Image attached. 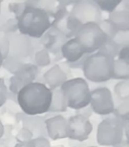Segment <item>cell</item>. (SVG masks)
<instances>
[{"mask_svg":"<svg viewBox=\"0 0 129 147\" xmlns=\"http://www.w3.org/2000/svg\"><path fill=\"white\" fill-rule=\"evenodd\" d=\"M17 102L22 112L29 116L49 112L51 101V90L43 83L33 82L18 92Z\"/></svg>","mask_w":129,"mask_h":147,"instance_id":"6da1fadb","label":"cell"},{"mask_svg":"<svg viewBox=\"0 0 129 147\" xmlns=\"http://www.w3.org/2000/svg\"><path fill=\"white\" fill-rule=\"evenodd\" d=\"M51 27V16L36 7L26 5L17 18L19 33L27 37L41 38Z\"/></svg>","mask_w":129,"mask_h":147,"instance_id":"7a4b0ae2","label":"cell"},{"mask_svg":"<svg viewBox=\"0 0 129 147\" xmlns=\"http://www.w3.org/2000/svg\"><path fill=\"white\" fill-rule=\"evenodd\" d=\"M102 20V12L95 0L75 1L69 13V28L75 36L77 30L87 23L99 24Z\"/></svg>","mask_w":129,"mask_h":147,"instance_id":"3957f363","label":"cell"},{"mask_svg":"<svg viewBox=\"0 0 129 147\" xmlns=\"http://www.w3.org/2000/svg\"><path fill=\"white\" fill-rule=\"evenodd\" d=\"M114 59L100 53L85 57L83 73L85 78L93 83H104L112 79Z\"/></svg>","mask_w":129,"mask_h":147,"instance_id":"277c9868","label":"cell"},{"mask_svg":"<svg viewBox=\"0 0 129 147\" xmlns=\"http://www.w3.org/2000/svg\"><path fill=\"white\" fill-rule=\"evenodd\" d=\"M59 89L65 98L67 108L81 110L90 105L91 91L84 79L74 78L67 80Z\"/></svg>","mask_w":129,"mask_h":147,"instance_id":"5b68a950","label":"cell"},{"mask_svg":"<svg viewBox=\"0 0 129 147\" xmlns=\"http://www.w3.org/2000/svg\"><path fill=\"white\" fill-rule=\"evenodd\" d=\"M124 123L116 116L105 118L97 128V142L101 146H115L123 141Z\"/></svg>","mask_w":129,"mask_h":147,"instance_id":"8992f818","label":"cell"},{"mask_svg":"<svg viewBox=\"0 0 129 147\" xmlns=\"http://www.w3.org/2000/svg\"><path fill=\"white\" fill-rule=\"evenodd\" d=\"M74 37L85 55H92L95 51H98L107 40L105 34L96 23H87L82 25L77 30Z\"/></svg>","mask_w":129,"mask_h":147,"instance_id":"52a82bcc","label":"cell"},{"mask_svg":"<svg viewBox=\"0 0 129 147\" xmlns=\"http://www.w3.org/2000/svg\"><path fill=\"white\" fill-rule=\"evenodd\" d=\"M90 106L93 112L98 115L104 116L113 113L115 104L111 91L106 87H100L91 91Z\"/></svg>","mask_w":129,"mask_h":147,"instance_id":"ba28073f","label":"cell"},{"mask_svg":"<svg viewBox=\"0 0 129 147\" xmlns=\"http://www.w3.org/2000/svg\"><path fill=\"white\" fill-rule=\"evenodd\" d=\"M5 35L9 41V53L7 57L24 61L32 53L33 47L31 40L19 32H12Z\"/></svg>","mask_w":129,"mask_h":147,"instance_id":"9c48e42d","label":"cell"},{"mask_svg":"<svg viewBox=\"0 0 129 147\" xmlns=\"http://www.w3.org/2000/svg\"><path fill=\"white\" fill-rule=\"evenodd\" d=\"M68 122V138L77 141H85L92 133L93 126L89 118L80 114L74 115L67 120Z\"/></svg>","mask_w":129,"mask_h":147,"instance_id":"30bf717a","label":"cell"},{"mask_svg":"<svg viewBox=\"0 0 129 147\" xmlns=\"http://www.w3.org/2000/svg\"><path fill=\"white\" fill-rule=\"evenodd\" d=\"M37 71L38 69L35 65L25 63L20 71L11 77L8 91H11L13 94L17 95L23 87L33 83L37 76Z\"/></svg>","mask_w":129,"mask_h":147,"instance_id":"8fae6325","label":"cell"},{"mask_svg":"<svg viewBox=\"0 0 129 147\" xmlns=\"http://www.w3.org/2000/svg\"><path fill=\"white\" fill-rule=\"evenodd\" d=\"M45 128L51 140L68 138V122L61 115H57L45 121Z\"/></svg>","mask_w":129,"mask_h":147,"instance_id":"7c38bea8","label":"cell"},{"mask_svg":"<svg viewBox=\"0 0 129 147\" xmlns=\"http://www.w3.org/2000/svg\"><path fill=\"white\" fill-rule=\"evenodd\" d=\"M43 80L45 82V86L49 88L51 90L53 89H59L61 87V85L66 82L67 79V74L61 67L59 65H55L45 71L43 75Z\"/></svg>","mask_w":129,"mask_h":147,"instance_id":"4fadbf2b","label":"cell"},{"mask_svg":"<svg viewBox=\"0 0 129 147\" xmlns=\"http://www.w3.org/2000/svg\"><path fill=\"white\" fill-rule=\"evenodd\" d=\"M61 53L63 59L71 63H77L85 57V53L81 49L80 45L75 39V37L70 38L63 43V47H61Z\"/></svg>","mask_w":129,"mask_h":147,"instance_id":"5bb4252c","label":"cell"},{"mask_svg":"<svg viewBox=\"0 0 129 147\" xmlns=\"http://www.w3.org/2000/svg\"><path fill=\"white\" fill-rule=\"evenodd\" d=\"M43 38V43L45 45V49L49 53L51 51V53H55L57 51H61V47H63V43L66 42L67 37L61 34V33H59V31H57L55 29L51 27L45 33Z\"/></svg>","mask_w":129,"mask_h":147,"instance_id":"9a60e30c","label":"cell"},{"mask_svg":"<svg viewBox=\"0 0 129 147\" xmlns=\"http://www.w3.org/2000/svg\"><path fill=\"white\" fill-rule=\"evenodd\" d=\"M108 19L115 25L118 31L128 32L129 30V7L116 9L109 13Z\"/></svg>","mask_w":129,"mask_h":147,"instance_id":"2e32d148","label":"cell"},{"mask_svg":"<svg viewBox=\"0 0 129 147\" xmlns=\"http://www.w3.org/2000/svg\"><path fill=\"white\" fill-rule=\"evenodd\" d=\"M67 110V105L65 102L61 89L51 90V101L49 112H65Z\"/></svg>","mask_w":129,"mask_h":147,"instance_id":"e0dca14e","label":"cell"},{"mask_svg":"<svg viewBox=\"0 0 129 147\" xmlns=\"http://www.w3.org/2000/svg\"><path fill=\"white\" fill-rule=\"evenodd\" d=\"M112 79L116 80H129V61L114 59Z\"/></svg>","mask_w":129,"mask_h":147,"instance_id":"ac0fdd59","label":"cell"},{"mask_svg":"<svg viewBox=\"0 0 129 147\" xmlns=\"http://www.w3.org/2000/svg\"><path fill=\"white\" fill-rule=\"evenodd\" d=\"M26 5H29V6H33L36 7V8L41 9V10L47 12L49 16H53L55 15V13L57 12V5H59V2H55V1H26L25 2Z\"/></svg>","mask_w":129,"mask_h":147,"instance_id":"d6986e66","label":"cell"},{"mask_svg":"<svg viewBox=\"0 0 129 147\" xmlns=\"http://www.w3.org/2000/svg\"><path fill=\"white\" fill-rule=\"evenodd\" d=\"M114 93L116 97L122 102L129 100V80L118 82L114 87Z\"/></svg>","mask_w":129,"mask_h":147,"instance_id":"ffe728a7","label":"cell"},{"mask_svg":"<svg viewBox=\"0 0 129 147\" xmlns=\"http://www.w3.org/2000/svg\"><path fill=\"white\" fill-rule=\"evenodd\" d=\"M98 25L101 30H102V32L105 34L107 40H112V39L116 36L117 33L119 32L116 27H115V25L113 24L108 18L104 19V20H101V22L99 23Z\"/></svg>","mask_w":129,"mask_h":147,"instance_id":"44dd1931","label":"cell"},{"mask_svg":"<svg viewBox=\"0 0 129 147\" xmlns=\"http://www.w3.org/2000/svg\"><path fill=\"white\" fill-rule=\"evenodd\" d=\"M120 49L121 47H119V45H117L113 40H106L104 45L99 49V51H97V53H102V55H108V57H110L115 59V57H117L118 51Z\"/></svg>","mask_w":129,"mask_h":147,"instance_id":"7402d4cb","label":"cell"},{"mask_svg":"<svg viewBox=\"0 0 129 147\" xmlns=\"http://www.w3.org/2000/svg\"><path fill=\"white\" fill-rule=\"evenodd\" d=\"M24 65H25L24 61H17V59H11V57H5L2 63V67H4L6 71H8L9 73L12 74V75H15L17 71H20Z\"/></svg>","mask_w":129,"mask_h":147,"instance_id":"603a6c76","label":"cell"},{"mask_svg":"<svg viewBox=\"0 0 129 147\" xmlns=\"http://www.w3.org/2000/svg\"><path fill=\"white\" fill-rule=\"evenodd\" d=\"M95 2L100 8L101 12L105 11V12L111 13L118 8L122 0H95Z\"/></svg>","mask_w":129,"mask_h":147,"instance_id":"cb8c5ba5","label":"cell"},{"mask_svg":"<svg viewBox=\"0 0 129 147\" xmlns=\"http://www.w3.org/2000/svg\"><path fill=\"white\" fill-rule=\"evenodd\" d=\"M34 61L36 67H47L51 63L49 53L45 49L38 51L34 55Z\"/></svg>","mask_w":129,"mask_h":147,"instance_id":"d4e9b609","label":"cell"},{"mask_svg":"<svg viewBox=\"0 0 129 147\" xmlns=\"http://www.w3.org/2000/svg\"><path fill=\"white\" fill-rule=\"evenodd\" d=\"M114 116H116L117 118L121 119L122 121L128 120L129 117V102L128 101H125L122 102L119 105L117 108H115L114 110Z\"/></svg>","mask_w":129,"mask_h":147,"instance_id":"484cf974","label":"cell"},{"mask_svg":"<svg viewBox=\"0 0 129 147\" xmlns=\"http://www.w3.org/2000/svg\"><path fill=\"white\" fill-rule=\"evenodd\" d=\"M33 137V133L32 131L29 128H26V127H23L20 130L17 132L16 134V140L17 143H24V142H30L32 140Z\"/></svg>","mask_w":129,"mask_h":147,"instance_id":"4316f807","label":"cell"},{"mask_svg":"<svg viewBox=\"0 0 129 147\" xmlns=\"http://www.w3.org/2000/svg\"><path fill=\"white\" fill-rule=\"evenodd\" d=\"M25 6V2H12V3H9L8 7H9V10L14 14L15 18H18L19 15L22 13V11L24 10Z\"/></svg>","mask_w":129,"mask_h":147,"instance_id":"83f0119b","label":"cell"},{"mask_svg":"<svg viewBox=\"0 0 129 147\" xmlns=\"http://www.w3.org/2000/svg\"><path fill=\"white\" fill-rule=\"evenodd\" d=\"M9 53V41L7 39L6 35L1 33L0 34V53L2 55L3 59L8 55Z\"/></svg>","mask_w":129,"mask_h":147,"instance_id":"f1b7e54d","label":"cell"},{"mask_svg":"<svg viewBox=\"0 0 129 147\" xmlns=\"http://www.w3.org/2000/svg\"><path fill=\"white\" fill-rule=\"evenodd\" d=\"M112 40L120 47H127V45H128V40H129L128 32H121V31H119L116 34V36H115Z\"/></svg>","mask_w":129,"mask_h":147,"instance_id":"f546056e","label":"cell"},{"mask_svg":"<svg viewBox=\"0 0 129 147\" xmlns=\"http://www.w3.org/2000/svg\"><path fill=\"white\" fill-rule=\"evenodd\" d=\"M7 99H8V88L4 80L0 78V107H2L6 103Z\"/></svg>","mask_w":129,"mask_h":147,"instance_id":"4dcf8cb0","label":"cell"},{"mask_svg":"<svg viewBox=\"0 0 129 147\" xmlns=\"http://www.w3.org/2000/svg\"><path fill=\"white\" fill-rule=\"evenodd\" d=\"M31 142H32V144L34 147H51L49 141L43 136H39V137H36V138H33L32 140H31Z\"/></svg>","mask_w":129,"mask_h":147,"instance_id":"1f68e13d","label":"cell"},{"mask_svg":"<svg viewBox=\"0 0 129 147\" xmlns=\"http://www.w3.org/2000/svg\"><path fill=\"white\" fill-rule=\"evenodd\" d=\"M117 59L124 61H129V45L123 47L119 49L118 55H117Z\"/></svg>","mask_w":129,"mask_h":147,"instance_id":"d6a6232c","label":"cell"},{"mask_svg":"<svg viewBox=\"0 0 129 147\" xmlns=\"http://www.w3.org/2000/svg\"><path fill=\"white\" fill-rule=\"evenodd\" d=\"M14 147H34L32 142H24V143H16Z\"/></svg>","mask_w":129,"mask_h":147,"instance_id":"836d02e7","label":"cell"},{"mask_svg":"<svg viewBox=\"0 0 129 147\" xmlns=\"http://www.w3.org/2000/svg\"><path fill=\"white\" fill-rule=\"evenodd\" d=\"M113 147H129V145H128V142H127V140H123L122 142H120L119 144H117V145H115V146H113Z\"/></svg>","mask_w":129,"mask_h":147,"instance_id":"e575fe53","label":"cell"},{"mask_svg":"<svg viewBox=\"0 0 129 147\" xmlns=\"http://www.w3.org/2000/svg\"><path fill=\"white\" fill-rule=\"evenodd\" d=\"M3 135H4V126H3L2 122L0 120V139L2 138Z\"/></svg>","mask_w":129,"mask_h":147,"instance_id":"d590c367","label":"cell"},{"mask_svg":"<svg viewBox=\"0 0 129 147\" xmlns=\"http://www.w3.org/2000/svg\"><path fill=\"white\" fill-rule=\"evenodd\" d=\"M2 63H3V57L1 55V53H0V67H2Z\"/></svg>","mask_w":129,"mask_h":147,"instance_id":"8d00e7d4","label":"cell"},{"mask_svg":"<svg viewBox=\"0 0 129 147\" xmlns=\"http://www.w3.org/2000/svg\"><path fill=\"white\" fill-rule=\"evenodd\" d=\"M0 147H8V146H6L5 144H0Z\"/></svg>","mask_w":129,"mask_h":147,"instance_id":"74e56055","label":"cell"},{"mask_svg":"<svg viewBox=\"0 0 129 147\" xmlns=\"http://www.w3.org/2000/svg\"><path fill=\"white\" fill-rule=\"evenodd\" d=\"M1 5H2V3H1V1H0V14H1Z\"/></svg>","mask_w":129,"mask_h":147,"instance_id":"f35d334b","label":"cell"},{"mask_svg":"<svg viewBox=\"0 0 129 147\" xmlns=\"http://www.w3.org/2000/svg\"><path fill=\"white\" fill-rule=\"evenodd\" d=\"M53 147H63V145H57V146H53Z\"/></svg>","mask_w":129,"mask_h":147,"instance_id":"ab89813d","label":"cell"},{"mask_svg":"<svg viewBox=\"0 0 129 147\" xmlns=\"http://www.w3.org/2000/svg\"><path fill=\"white\" fill-rule=\"evenodd\" d=\"M89 147H97V146H89Z\"/></svg>","mask_w":129,"mask_h":147,"instance_id":"60d3db41","label":"cell"}]
</instances>
